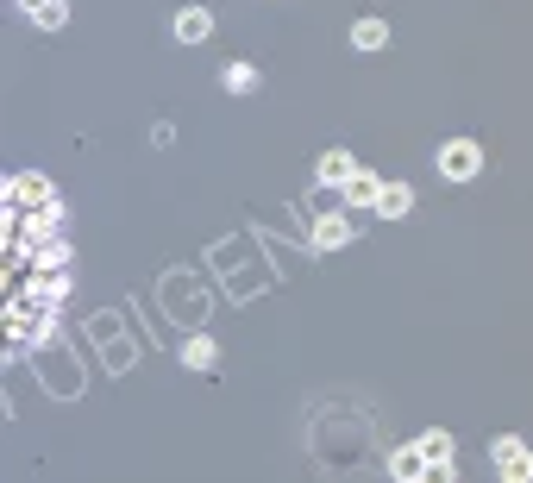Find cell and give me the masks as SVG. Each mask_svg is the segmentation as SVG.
Here are the masks:
<instances>
[{
	"instance_id": "obj_11",
	"label": "cell",
	"mask_w": 533,
	"mask_h": 483,
	"mask_svg": "<svg viewBox=\"0 0 533 483\" xmlns=\"http://www.w3.org/2000/svg\"><path fill=\"white\" fill-rule=\"evenodd\" d=\"M377 214H383V220H402V214H414V189H408V182H383Z\"/></svg>"
},
{
	"instance_id": "obj_6",
	"label": "cell",
	"mask_w": 533,
	"mask_h": 483,
	"mask_svg": "<svg viewBox=\"0 0 533 483\" xmlns=\"http://www.w3.org/2000/svg\"><path fill=\"white\" fill-rule=\"evenodd\" d=\"M352 245V214H320L314 220V251H339Z\"/></svg>"
},
{
	"instance_id": "obj_9",
	"label": "cell",
	"mask_w": 533,
	"mask_h": 483,
	"mask_svg": "<svg viewBox=\"0 0 533 483\" xmlns=\"http://www.w3.org/2000/svg\"><path fill=\"white\" fill-rule=\"evenodd\" d=\"M377 195H383V176L377 170H352V182H345V201H352V207H377Z\"/></svg>"
},
{
	"instance_id": "obj_3",
	"label": "cell",
	"mask_w": 533,
	"mask_h": 483,
	"mask_svg": "<svg viewBox=\"0 0 533 483\" xmlns=\"http://www.w3.org/2000/svg\"><path fill=\"white\" fill-rule=\"evenodd\" d=\"M7 207H57V195H51L44 176H13L7 182Z\"/></svg>"
},
{
	"instance_id": "obj_14",
	"label": "cell",
	"mask_w": 533,
	"mask_h": 483,
	"mask_svg": "<svg viewBox=\"0 0 533 483\" xmlns=\"http://www.w3.org/2000/svg\"><path fill=\"white\" fill-rule=\"evenodd\" d=\"M220 82H226V95H251V88H258V69H251V63H226Z\"/></svg>"
},
{
	"instance_id": "obj_13",
	"label": "cell",
	"mask_w": 533,
	"mask_h": 483,
	"mask_svg": "<svg viewBox=\"0 0 533 483\" xmlns=\"http://www.w3.org/2000/svg\"><path fill=\"white\" fill-rule=\"evenodd\" d=\"M182 364H189V371H214V364H220V345L214 339H189V345H182Z\"/></svg>"
},
{
	"instance_id": "obj_8",
	"label": "cell",
	"mask_w": 533,
	"mask_h": 483,
	"mask_svg": "<svg viewBox=\"0 0 533 483\" xmlns=\"http://www.w3.org/2000/svg\"><path fill=\"white\" fill-rule=\"evenodd\" d=\"M389 477H402V483L427 477V452H421V440H414V446H396V452H389Z\"/></svg>"
},
{
	"instance_id": "obj_12",
	"label": "cell",
	"mask_w": 533,
	"mask_h": 483,
	"mask_svg": "<svg viewBox=\"0 0 533 483\" xmlns=\"http://www.w3.org/2000/svg\"><path fill=\"white\" fill-rule=\"evenodd\" d=\"M352 44H358V51H383V44H389V26H383L377 13H370V19H352Z\"/></svg>"
},
{
	"instance_id": "obj_7",
	"label": "cell",
	"mask_w": 533,
	"mask_h": 483,
	"mask_svg": "<svg viewBox=\"0 0 533 483\" xmlns=\"http://www.w3.org/2000/svg\"><path fill=\"white\" fill-rule=\"evenodd\" d=\"M176 38L182 44H207V38H214V13H207V7H182L176 13Z\"/></svg>"
},
{
	"instance_id": "obj_4",
	"label": "cell",
	"mask_w": 533,
	"mask_h": 483,
	"mask_svg": "<svg viewBox=\"0 0 533 483\" xmlns=\"http://www.w3.org/2000/svg\"><path fill=\"white\" fill-rule=\"evenodd\" d=\"M421 452H427V477L446 483V477H452V433H439V427L421 433Z\"/></svg>"
},
{
	"instance_id": "obj_2",
	"label": "cell",
	"mask_w": 533,
	"mask_h": 483,
	"mask_svg": "<svg viewBox=\"0 0 533 483\" xmlns=\"http://www.w3.org/2000/svg\"><path fill=\"white\" fill-rule=\"evenodd\" d=\"M490 465L502 471V483H533V452L515 440V433H502V440L490 446Z\"/></svg>"
},
{
	"instance_id": "obj_10",
	"label": "cell",
	"mask_w": 533,
	"mask_h": 483,
	"mask_svg": "<svg viewBox=\"0 0 533 483\" xmlns=\"http://www.w3.org/2000/svg\"><path fill=\"white\" fill-rule=\"evenodd\" d=\"M352 151H327L320 157V170H314V182H327V189H345V182H352Z\"/></svg>"
},
{
	"instance_id": "obj_1",
	"label": "cell",
	"mask_w": 533,
	"mask_h": 483,
	"mask_svg": "<svg viewBox=\"0 0 533 483\" xmlns=\"http://www.w3.org/2000/svg\"><path fill=\"white\" fill-rule=\"evenodd\" d=\"M483 170V145L477 138H446V145H439V176L446 182H471Z\"/></svg>"
},
{
	"instance_id": "obj_5",
	"label": "cell",
	"mask_w": 533,
	"mask_h": 483,
	"mask_svg": "<svg viewBox=\"0 0 533 483\" xmlns=\"http://www.w3.org/2000/svg\"><path fill=\"white\" fill-rule=\"evenodd\" d=\"M13 7L26 13L38 32H63V26H69V7H63V0H13Z\"/></svg>"
}]
</instances>
